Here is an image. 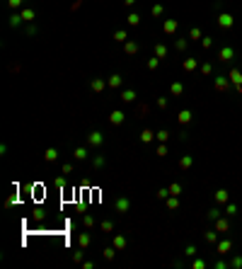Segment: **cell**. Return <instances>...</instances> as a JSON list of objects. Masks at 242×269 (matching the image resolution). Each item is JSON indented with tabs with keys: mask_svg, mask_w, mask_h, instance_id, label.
<instances>
[{
	"mask_svg": "<svg viewBox=\"0 0 242 269\" xmlns=\"http://www.w3.org/2000/svg\"><path fill=\"white\" fill-rule=\"evenodd\" d=\"M233 58V49H223L220 51V61H230Z\"/></svg>",
	"mask_w": 242,
	"mask_h": 269,
	"instance_id": "6da1fadb",
	"label": "cell"
},
{
	"mask_svg": "<svg viewBox=\"0 0 242 269\" xmlns=\"http://www.w3.org/2000/svg\"><path fill=\"white\" fill-rule=\"evenodd\" d=\"M220 24H223V27H230V24H233V17H230V15H223V17H220Z\"/></svg>",
	"mask_w": 242,
	"mask_h": 269,
	"instance_id": "7a4b0ae2",
	"label": "cell"
}]
</instances>
